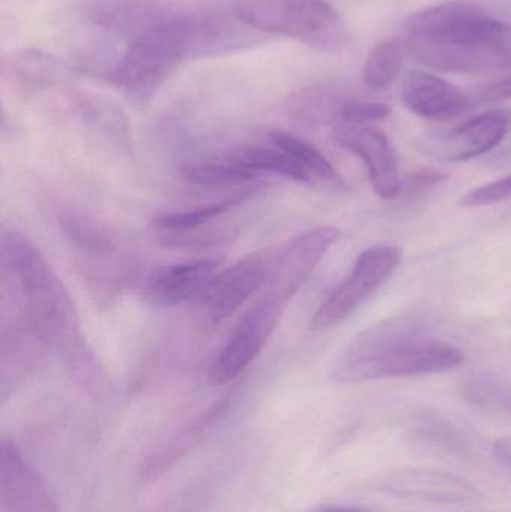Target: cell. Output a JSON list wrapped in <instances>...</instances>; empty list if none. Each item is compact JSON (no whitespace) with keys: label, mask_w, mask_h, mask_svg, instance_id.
Here are the masks:
<instances>
[{"label":"cell","mask_w":511,"mask_h":512,"mask_svg":"<svg viewBox=\"0 0 511 512\" xmlns=\"http://www.w3.org/2000/svg\"><path fill=\"white\" fill-rule=\"evenodd\" d=\"M405 50L434 71L479 74L511 69V24L477 3L453 0L410 18Z\"/></svg>","instance_id":"1"},{"label":"cell","mask_w":511,"mask_h":512,"mask_svg":"<svg viewBox=\"0 0 511 512\" xmlns=\"http://www.w3.org/2000/svg\"><path fill=\"white\" fill-rule=\"evenodd\" d=\"M2 252L33 333L50 348L74 349L80 337L77 310L44 256L15 231L3 234Z\"/></svg>","instance_id":"2"},{"label":"cell","mask_w":511,"mask_h":512,"mask_svg":"<svg viewBox=\"0 0 511 512\" xmlns=\"http://www.w3.org/2000/svg\"><path fill=\"white\" fill-rule=\"evenodd\" d=\"M201 59L194 12H171L129 42L107 80L134 104L155 98L168 78L188 60Z\"/></svg>","instance_id":"3"},{"label":"cell","mask_w":511,"mask_h":512,"mask_svg":"<svg viewBox=\"0 0 511 512\" xmlns=\"http://www.w3.org/2000/svg\"><path fill=\"white\" fill-rule=\"evenodd\" d=\"M233 12L260 33L287 36L320 51L347 47L350 32L326 0H236Z\"/></svg>","instance_id":"4"},{"label":"cell","mask_w":511,"mask_h":512,"mask_svg":"<svg viewBox=\"0 0 511 512\" xmlns=\"http://www.w3.org/2000/svg\"><path fill=\"white\" fill-rule=\"evenodd\" d=\"M401 261L402 251L398 246L375 245L366 249L347 279L318 307L309 328L323 333L338 327L393 276Z\"/></svg>","instance_id":"5"},{"label":"cell","mask_w":511,"mask_h":512,"mask_svg":"<svg viewBox=\"0 0 511 512\" xmlns=\"http://www.w3.org/2000/svg\"><path fill=\"white\" fill-rule=\"evenodd\" d=\"M464 361L465 355L461 349L425 337L351 370L339 379V384H363L377 379L432 375L456 369Z\"/></svg>","instance_id":"6"},{"label":"cell","mask_w":511,"mask_h":512,"mask_svg":"<svg viewBox=\"0 0 511 512\" xmlns=\"http://www.w3.org/2000/svg\"><path fill=\"white\" fill-rule=\"evenodd\" d=\"M372 489L404 501L438 505L476 504L482 493L459 475L431 468L390 469L372 480Z\"/></svg>","instance_id":"7"},{"label":"cell","mask_w":511,"mask_h":512,"mask_svg":"<svg viewBox=\"0 0 511 512\" xmlns=\"http://www.w3.org/2000/svg\"><path fill=\"white\" fill-rule=\"evenodd\" d=\"M284 309L282 301L264 297L243 316L210 367L209 379L213 384L233 381L258 357L281 321Z\"/></svg>","instance_id":"8"},{"label":"cell","mask_w":511,"mask_h":512,"mask_svg":"<svg viewBox=\"0 0 511 512\" xmlns=\"http://www.w3.org/2000/svg\"><path fill=\"white\" fill-rule=\"evenodd\" d=\"M333 138L342 149L365 162L372 188L381 200L401 197L404 180L399 171L398 156L384 132L372 123L335 122Z\"/></svg>","instance_id":"9"},{"label":"cell","mask_w":511,"mask_h":512,"mask_svg":"<svg viewBox=\"0 0 511 512\" xmlns=\"http://www.w3.org/2000/svg\"><path fill=\"white\" fill-rule=\"evenodd\" d=\"M339 231L333 227H317L294 237L273 258L272 270L266 283V297L290 300L314 273L324 255L338 242Z\"/></svg>","instance_id":"10"},{"label":"cell","mask_w":511,"mask_h":512,"mask_svg":"<svg viewBox=\"0 0 511 512\" xmlns=\"http://www.w3.org/2000/svg\"><path fill=\"white\" fill-rule=\"evenodd\" d=\"M510 129V111H488L452 131L423 138L417 147L420 152L438 161L465 162L500 146Z\"/></svg>","instance_id":"11"},{"label":"cell","mask_w":511,"mask_h":512,"mask_svg":"<svg viewBox=\"0 0 511 512\" xmlns=\"http://www.w3.org/2000/svg\"><path fill=\"white\" fill-rule=\"evenodd\" d=\"M429 337L428 325L414 316H398L360 331L342 349L332 370L336 382L351 370L383 357L393 349Z\"/></svg>","instance_id":"12"},{"label":"cell","mask_w":511,"mask_h":512,"mask_svg":"<svg viewBox=\"0 0 511 512\" xmlns=\"http://www.w3.org/2000/svg\"><path fill=\"white\" fill-rule=\"evenodd\" d=\"M273 258L267 254L249 255L219 270L203 301L210 321L219 324L230 318L261 286H266Z\"/></svg>","instance_id":"13"},{"label":"cell","mask_w":511,"mask_h":512,"mask_svg":"<svg viewBox=\"0 0 511 512\" xmlns=\"http://www.w3.org/2000/svg\"><path fill=\"white\" fill-rule=\"evenodd\" d=\"M0 512H57L41 478L8 441L0 448Z\"/></svg>","instance_id":"14"},{"label":"cell","mask_w":511,"mask_h":512,"mask_svg":"<svg viewBox=\"0 0 511 512\" xmlns=\"http://www.w3.org/2000/svg\"><path fill=\"white\" fill-rule=\"evenodd\" d=\"M218 273L219 262L213 259L170 265L147 277L144 292L161 306L198 303L204 301Z\"/></svg>","instance_id":"15"},{"label":"cell","mask_w":511,"mask_h":512,"mask_svg":"<svg viewBox=\"0 0 511 512\" xmlns=\"http://www.w3.org/2000/svg\"><path fill=\"white\" fill-rule=\"evenodd\" d=\"M171 12L162 0H83V14L90 23L129 42Z\"/></svg>","instance_id":"16"},{"label":"cell","mask_w":511,"mask_h":512,"mask_svg":"<svg viewBox=\"0 0 511 512\" xmlns=\"http://www.w3.org/2000/svg\"><path fill=\"white\" fill-rule=\"evenodd\" d=\"M402 102L411 113L429 120L455 119L462 116L470 105L458 87L422 71L408 75L402 89Z\"/></svg>","instance_id":"17"},{"label":"cell","mask_w":511,"mask_h":512,"mask_svg":"<svg viewBox=\"0 0 511 512\" xmlns=\"http://www.w3.org/2000/svg\"><path fill=\"white\" fill-rule=\"evenodd\" d=\"M2 72L23 89L38 90L62 81L68 75L69 66L47 51L23 48L2 57Z\"/></svg>","instance_id":"18"},{"label":"cell","mask_w":511,"mask_h":512,"mask_svg":"<svg viewBox=\"0 0 511 512\" xmlns=\"http://www.w3.org/2000/svg\"><path fill=\"white\" fill-rule=\"evenodd\" d=\"M228 161L240 165L254 173H272L287 177L297 183L314 185L312 177L306 173L305 168L284 150L279 147H242L234 150L227 156Z\"/></svg>","instance_id":"19"},{"label":"cell","mask_w":511,"mask_h":512,"mask_svg":"<svg viewBox=\"0 0 511 512\" xmlns=\"http://www.w3.org/2000/svg\"><path fill=\"white\" fill-rule=\"evenodd\" d=\"M270 140H272L273 146L279 147L288 155L293 156L305 168L306 173L312 177L314 183H323L327 188L332 189L345 188L344 179L339 176L338 171L330 164L329 159L311 144L284 131L272 132Z\"/></svg>","instance_id":"20"},{"label":"cell","mask_w":511,"mask_h":512,"mask_svg":"<svg viewBox=\"0 0 511 512\" xmlns=\"http://www.w3.org/2000/svg\"><path fill=\"white\" fill-rule=\"evenodd\" d=\"M254 191L245 192V194L234 195L227 200L219 201V203L209 204V206L200 207L191 212L171 213V215L161 216L156 219V230L164 233L165 236H183L191 231L198 230L203 225L221 218L230 210L236 209L240 204L245 203L249 197H252Z\"/></svg>","instance_id":"21"},{"label":"cell","mask_w":511,"mask_h":512,"mask_svg":"<svg viewBox=\"0 0 511 512\" xmlns=\"http://www.w3.org/2000/svg\"><path fill=\"white\" fill-rule=\"evenodd\" d=\"M405 47L399 39L378 42L366 57L362 78L365 86L374 92L386 89L398 77L404 63Z\"/></svg>","instance_id":"22"},{"label":"cell","mask_w":511,"mask_h":512,"mask_svg":"<svg viewBox=\"0 0 511 512\" xmlns=\"http://www.w3.org/2000/svg\"><path fill=\"white\" fill-rule=\"evenodd\" d=\"M183 180L197 186L243 185L257 179L258 174L246 170L231 161L195 162L183 165L180 170Z\"/></svg>","instance_id":"23"},{"label":"cell","mask_w":511,"mask_h":512,"mask_svg":"<svg viewBox=\"0 0 511 512\" xmlns=\"http://www.w3.org/2000/svg\"><path fill=\"white\" fill-rule=\"evenodd\" d=\"M413 438L425 447L452 456L465 450L464 436L459 429L437 414L422 415L413 429Z\"/></svg>","instance_id":"24"},{"label":"cell","mask_w":511,"mask_h":512,"mask_svg":"<svg viewBox=\"0 0 511 512\" xmlns=\"http://www.w3.org/2000/svg\"><path fill=\"white\" fill-rule=\"evenodd\" d=\"M465 397L479 408L511 415V379L491 373L471 376Z\"/></svg>","instance_id":"25"},{"label":"cell","mask_w":511,"mask_h":512,"mask_svg":"<svg viewBox=\"0 0 511 512\" xmlns=\"http://www.w3.org/2000/svg\"><path fill=\"white\" fill-rule=\"evenodd\" d=\"M390 116V108L381 102L371 101H342L332 119L335 122H359L374 123L387 119Z\"/></svg>","instance_id":"26"},{"label":"cell","mask_w":511,"mask_h":512,"mask_svg":"<svg viewBox=\"0 0 511 512\" xmlns=\"http://www.w3.org/2000/svg\"><path fill=\"white\" fill-rule=\"evenodd\" d=\"M511 198V176L480 186L464 195L461 206L467 209L492 206V204L503 203Z\"/></svg>","instance_id":"27"},{"label":"cell","mask_w":511,"mask_h":512,"mask_svg":"<svg viewBox=\"0 0 511 512\" xmlns=\"http://www.w3.org/2000/svg\"><path fill=\"white\" fill-rule=\"evenodd\" d=\"M446 180V176L440 171L435 170H420L411 174L407 182H404V189L402 194H407V197H414V195L423 194L428 192L429 189L435 188L437 185Z\"/></svg>","instance_id":"28"},{"label":"cell","mask_w":511,"mask_h":512,"mask_svg":"<svg viewBox=\"0 0 511 512\" xmlns=\"http://www.w3.org/2000/svg\"><path fill=\"white\" fill-rule=\"evenodd\" d=\"M479 98L483 102L509 101L511 99V74L483 87L480 90Z\"/></svg>","instance_id":"29"},{"label":"cell","mask_w":511,"mask_h":512,"mask_svg":"<svg viewBox=\"0 0 511 512\" xmlns=\"http://www.w3.org/2000/svg\"><path fill=\"white\" fill-rule=\"evenodd\" d=\"M494 453L504 465L511 468V436H503L494 444Z\"/></svg>","instance_id":"30"},{"label":"cell","mask_w":511,"mask_h":512,"mask_svg":"<svg viewBox=\"0 0 511 512\" xmlns=\"http://www.w3.org/2000/svg\"><path fill=\"white\" fill-rule=\"evenodd\" d=\"M309 512H372L366 507H357V505H329V507L315 508Z\"/></svg>","instance_id":"31"}]
</instances>
